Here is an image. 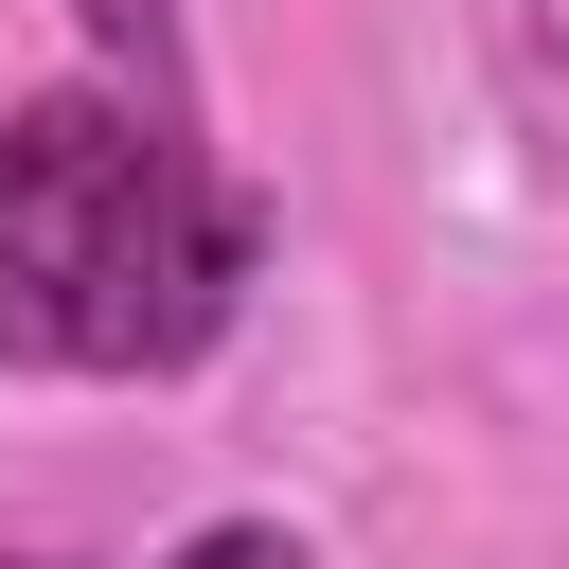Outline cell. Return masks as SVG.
<instances>
[{
  "mask_svg": "<svg viewBox=\"0 0 569 569\" xmlns=\"http://www.w3.org/2000/svg\"><path fill=\"white\" fill-rule=\"evenodd\" d=\"M231 196L178 160V124H124L107 89H36L0 124V356L36 373H178L231 320Z\"/></svg>",
  "mask_w": 569,
  "mask_h": 569,
  "instance_id": "cell-1",
  "label": "cell"
},
{
  "mask_svg": "<svg viewBox=\"0 0 569 569\" xmlns=\"http://www.w3.org/2000/svg\"><path fill=\"white\" fill-rule=\"evenodd\" d=\"M71 18H89V36H107V53H124L160 107H178V0H71Z\"/></svg>",
  "mask_w": 569,
  "mask_h": 569,
  "instance_id": "cell-2",
  "label": "cell"
},
{
  "mask_svg": "<svg viewBox=\"0 0 569 569\" xmlns=\"http://www.w3.org/2000/svg\"><path fill=\"white\" fill-rule=\"evenodd\" d=\"M178 569H302V533H267V516H213V533H196Z\"/></svg>",
  "mask_w": 569,
  "mask_h": 569,
  "instance_id": "cell-3",
  "label": "cell"
}]
</instances>
